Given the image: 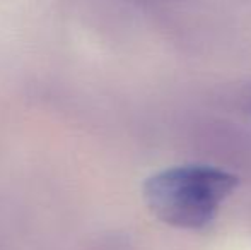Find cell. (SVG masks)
Returning a JSON list of instances; mask_svg holds the SVG:
<instances>
[{
  "mask_svg": "<svg viewBox=\"0 0 251 250\" xmlns=\"http://www.w3.org/2000/svg\"><path fill=\"white\" fill-rule=\"evenodd\" d=\"M238 178L210 167H176L152 175L144 199L155 218L176 228L199 230L214 220Z\"/></svg>",
  "mask_w": 251,
  "mask_h": 250,
  "instance_id": "1",
  "label": "cell"
}]
</instances>
